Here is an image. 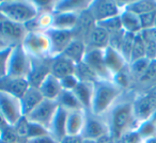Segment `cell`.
Listing matches in <instances>:
<instances>
[{
	"mask_svg": "<svg viewBox=\"0 0 156 143\" xmlns=\"http://www.w3.org/2000/svg\"><path fill=\"white\" fill-rule=\"evenodd\" d=\"M154 27H156V20H155V26H154Z\"/></svg>",
	"mask_w": 156,
	"mask_h": 143,
	"instance_id": "91938a15",
	"label": "cell"
},
{
	"mask_svg": "<svg viewBox=\"0 0 156 143\" xmlns=\"http://www.w3.org/2000/svg\"><path fill=\"white\" fill-rule=\"evenodd\" d=\"M87 0H59L54 5V13H80L89 8Z\"/></svg>",
	"mask_w": 156,
	"mask_h": 143,
	"instance_id": "44dd1931",
	"label": "cell"
},
{
	"mask_svg": "<svg viewBox=\"0 0 156 143\" xmlns=\"http://www.w3.org/2000/svg\"><path fill=\"white\" fill-rule=\"evenodd\" d=\"M66 120H67V111L58 107L55 117L48 127V132L52 138L60 142L65 136H66Z\"/></svg>",
	"mask_w": 156,
	"mask_h": 143,
	"instance_id": "e0dca14e",
	"label": "cell"
},
{
	"mask_svg": "<svg viewBox=\"0 0 156 143\" xmlns=\"http://www.w3.org/2000/svg\"><path fill=\"white\" fill-rule=\"evenodd\" d=\"M29 82L25 78H16V77L5 76L0 79V92L13 95L20 98L26 93L29 89Z\"/></svg>",
	"mask_w": 156,
	"mask_h": 143,
	"instance_id": "2e32d148",
	"label": "cell"
},
{
	"mask_svg": "<svg viewBox=\"0 0 156 143\" xmlns=\"http://www.w3.org/2000/svg\"><path fill=\"white\" fill-rule=\"evenodd\" d=\"M79 13H54L51 28L58 30H72L75 28Z\"/></svg>",
	"mask_w": 156,
	"mask_h": 143,
	"instance_id": "4316f807",
	"label": "cell"
},
{
	"mask_svg": "<svg viewBox=\"0 0 156 143\" xmlns=\"http://www.w3.org/2000/svg\"><path fill=\"white\" fill-rule=\"evenodd\" d=\"M13 47H5L0 49V79L8 75V62Z\"/></svg>",
	"mask_w": 156,
	"mask_h": 143,
	"instance_id": "ab89813d",
	"label": "cell"
},
{
	"mask_svg": "<svg viewBox=\"0 0 156 143\" xmlns=\"http://www.w3.org/2000/svg\"><path fill=\"white\" fill-rule=\"evenodd\" d=\"M96 27V22L89 12V10L80 12L78 15V20L75 28L73 29L74 39L80 40V41L87 43L90 34Z\"/></svg>",
	"mask_w": 156,
	"mask_h": 143,
	"instance_id": "9a60e30c",
	"label": "cell"
},
{
	"mask_svg": "<svg viewBox=\"0 0 156 143\" xmlns=\"http://www.w3.org/2000/svg\"><path fill=\"white\" fill-rule=\"evenodd\" d=\"M47 128H45L44 126L40 125V124L33 123V122L29 121V131H28V140L29 139H33V138H37V137L41 136H45L48 134Z\"/></svg>",
	"mask_w": 156,
	"mask_h": 143,
	"instance_id": "b9f144b4",
	"label": "cell"
},
{
	"mask_svg": "<svg viewBox=\"0 0 156 143\" xmlns=\"http://www.w3.org/2000/svg\"><path fill=\"white\" fill-rule=\"evenodd\" d=\"M56 103H57V105H58V107L66 110L67 112H69V111H75V110H83L81 105L79 104L78 99L76 98V96L74 95L73 91H65V90H62L60 95L57 98Z\"/></svg>",
	"mask_w": 156,
	"mask_h": 143,
	"instance_id": "f546056e",
	"label": "cell"
},
{
	"mask_svg": "<svg viewBox=\"0 0 156 143\" xmlns=\"http://www.w3.org/2000/svg\"><path fill=\"white\" fill-rule=\"evenodd\" d=\"M1 18H3V17H2V16H1V14H0V19H1Z\"/></svg>",
	"mask_w": 156,
	"mask_h": 143,
	"instance_id": "6f0895ef",
	"label": "cell"
},
{
	"mask_svg": "<svg viewBox=\"0 0 156 143\" xmlns=\"http://www.w3.org/2000/svg\"><path fill=\"white\" fill-rule=\"evenodd\" d=\"M23 47L32 58H51V47L45 32H28Z\"/></svg>",
	"mask_w": 156,
	"mask_h": 143,
	"instance_id": "5b68a950",
	"label": "cell"
},
{
	"mask_svg": "<svg viewBox=\"0 0 156 143\" xmlns=\"http://www.w3.org/2000/svg\"><path fill=\"white\" fill-rule=\"evenodd\" d=\"M43 100H44V97L37 88L29 87V89L26 91V93L20 97L23 114H24L25 117H27V115H28L31 111L34 110Z\"/></svg>",
	"mask_w": 156,
	"mask_h": 143,
	"instance_id": "ffe728a7",
	"label": "cell"
},
{
	"mask_svg": "<svg viewBox=\"0 0 156 143\" xmlns=\"http://www.w3.org/2000/svg\"><path fill=\"white\" fill-rule=\"evenodd\" d=\"M83 139L81 136H71V134H66L62 140L59 143H83Z\"/></svg>",
	"mask_w": 156,
	"mask_h": 143,
	"instance_id": "681fc988",
	"label": "cell"
},
{
	"mask_svg": "<svg viewBox=\"0 0 156 143\" xmlns=\"http://www.w3.org/2000/svg\"><path fill=\"white\" fill-rule=\"evenodd\" d=\"M142 143H156V136L151 137V138L147 139V140H144Z\"/></svg>",
	"mask_w": 156,
	"mask_h": 143,
	"instance_id": "816d5d0a",
	"label": "cell"
},
{
	"mask_svg": "<svg viewBox=\"0 0 156 143\" xmlns=\"http://www.w3.org/2000/svg\"><path fill=\"white\" fill-rule=\"evenodd\" d=\"M0 138H1V130H0Z\"/></svg>",
	"mask_w": 156,
	"mask_h": 143,
	"instance_id": "680465c9",
	"label": "cell"
},
{
	"mask_svg": "<svg viewBox=\"0 0 156 143\" xmlns=\"http://www.w3.org/2000/svg\"><path fill=\"white\" fill-rule=\"evenodd\" d=\"M87 50L89 49H100L104 50L109 46V33L102 27L98 26L93 29L90 34L87 43Z\"/></svg>",
	"mask_w": 156,
	"mask_h": 143,
	"instance_id": "603a6c76",
	"label": "cell"
},
{
	"mask_svg": "<svg viewBox=\"0 0 156 143\" xmlns=\"http://www.w3.org/2000/svg\"><path fill=\"white\" fill-rule=\"evenodd\" d=\"M27 143H59L55 138H52L49 134H45V136L37 137V138L29 139Z\"/></svg>",
	"mask_w": 156,
	"mask_h": 143,
	"instance_id": "c3c4849f",
	"label": "cell"
},
{
	"mask_svg": "<svg viewBox=\"0 0 156 143\" xmlns=\"http://www.w3.org/2000/svg\"><path fill=\"white\" fill-rule=\"evenodd\" d=\"M74 75H75V77L78 79L79 82H86V83H92V85H94L98 81H100V79L96 76L95 73L85 62H80L76 64Z\"/></svg>",
	"mask_w": 156,
	"mask_h": 143,
	"instance_id": "1f68e13d",
	"label": "cell"
},
{
	"mask_svg": "<svg viewBox=\"0 0 156 143\" xmlns=\"http://www.w3.org/2000/svg\"><path fill=\"white\" fill-rule=\"evenodd\" d=\"M149 120H150V121H152V122H153V123H154V124H155V125H156V111H155V112L153 113V114H152V117H150Z\"/></svg>",
	"mask_w": 156,
	"mask_h": 143,
	"instance_id": "f5cc1de1",
	"label": "cell"
},
{
	"mask_svg": "<svg viewBox=\"0 0 156 143\" xmlns=\"http://www.w3.org/2000/svg\"><path fill=\"white\" fill-rule=\"evenodd\" d=\"M139 19H140L142 30L152 28V27L155 26L156 11H152V12H149V13H144V14H142V15H139Z\"/></svg>",
	"mask_w": 156,
	"mask_h": 143,
	"instance_id": "7bdbcfd3",
	"label": "cell"
},
{
	"mask_svg": "<svg viewBox=\"0 0 156 143\" xmlns=\"http://www.w3.org/2000/svg\"><path fill=\"white\" fill-rule=\"evenodd\" d=\"M137 85H155L156 83V60L151 61L149 67L145 71V73L140 77L138 81H137ZM135 83V85H136Z\"/></svg>",
	"mask_w": 156,
	"mask_h": 143,
	"instance_id": "74e56055",
	"label": "cell"
},
{
	"mask_svg": "<svg viewBox=\"0 0 156 143\" xmlns=\"http://www.w3.org/2000/svg\"><path fill=\"white\" fill-rule=\"evenodd\" d=\"M96 25L102 27L103 29H105L109 34H112V33L119 32V31L123 30L120 15L115 16V17H112V18H109V19L103 20V22H101V23H98Z\"/></svg>",
	"mask_w": 156,
	"mask_h": 143,
	"instance_id": "8d00e7d4",
	"label": "cell"
},
{
	"mask_svg": "<svg viewBox=\"0 0 156 143\" xmlns=\"http://www.w3.org/2000/svg\"><path fill=\"white\" fill-rule=\"evenodd\" d=\"M122 22V27L123 30L127 33H140L142 28H141L140 19L137 14L133 13V12L128 11V10H123L122 13L120 14Z\"/></svg>",
	"mask_w": 156,
	"mask_h": 143,
	"instance_id": "f1b7e54d",
	"label": "cell"
},
{
	"mask_svg": "<svg viewBox=\"0 0 156 143\" xmlns=\"http://www.w3.org/2000/svg\"><path fill=\"white\" fill-rule=\"evenodd\" d=\"M78 83H79V81L75 77V75H71V76H66L64 78L60 79L61 87L65 91H73L78 85Z\"/></svg>",
	"mask_w": 156,
	"mask_h": 143,
	"instance_id": "f6af8a7d",
	"label": "cell"
},
{
	"mask_svg": "<svg viewBox=\"0 0 156 143\" xmlns=\"http://www.w3.org/2000/svg\"><path fill=\"white\" fill-rule=\"evenodd\" d=\"M0 143H10V142H5V141H3V140H1V139H0Z\"/></svg>",
	"mask_w": 156,
	"mask_h": 143,
	"instance_id": "9f6ffc18",
	"label": "cell"
},
{
	"mask_svg": "<svg viewBox=\"0 0 156 143\" xmlns=\"http://www.w3.org/2000/svg\"><path fill=\"white\" fill-rule=\"evenodd\" d=\"M31 58V67L27 80L29 85L39 89L43 81L51 74L52 58Z\"/></svg>",
	"mask_w": 156,
	"mask_h": 143,
	"instance_id": "8fae6325",
	"label": "cell"
},
{
	"mask_svg": "<svg viewBox=\"0 0 156 143\" xmlns=\"http://www.w3.org/2000/svg\"><path fill=\"white\" fill-rule=\"evenodd\" d=\"M86 52H87V45L85 42L74 39L62 54L73 61L75 64H77V63L83 62Z\"/></svg>",
	"mask_w": 156,
	"mask_h": 143,
	"instance_id": "83f0119b",
	"label": "cell"
},
{
	"mask_svg": "<svg viewBox=\"0 0 156 143\" xmlns=\"http://www.w3.org/2000/svg\"><path fill=\"white\" fill-rule=\"evenodd\" d=\"M76 64L63 54L52 58L51 61V75L59 80L66 76L74 75Z\"/></svg>",
	"mask_w": 156,
	"mask_h": 143,
	"instance_id": "ac0fdd59",
	"label": "cell"
},
{
	"mask_svg": "<svg viewBox=\"0 0 156 143\" xmlns=\"http://www.w3.org/2000/svg\"><path fill=\"white\" fill-rule=\"evenodd\" d=\"M0 14L5 19L26 25L39 14V10L31 0H5L0 1Z\"/></svg>",
	"mask_w": 156,
	"mask_h": 143,
	"instance_id": "3957f363",
	"label": "cell"
},
{
	"mask_svg": "<svg viewBox=\"0 0 156 143\" xmlns=\"http://www.w3.org/2000/svg\"><path fill=\"white\" fill-rule=\"evenodd\" d=\"M0 111L8 125L11 126H14L24 117L20 98L2 92H0Z\"/></svg>",
	"mask_w": 156,
	"mask_h": 143,
	"instance_id": "30bf717a",
	"label": "cell"
},
{
	"mask_svg": "<svg viewBox=\"0 0 156 143\" xmlns=\"http://www.w3.org/2000/svg\"><path fill=\"white\" fill-rule=\"evenodd\" d=\"M145 58L150 61L156 60V43L147 42L145 43Z\"/></svg>",
	"mask_w": 156,
	"mask_h": 143,
	"instance_id": "7dc6e473",
	"label": "cell"
},
{
	"mask_svg": "<svg viewBox=\"0 0 156 143\" xmlns=\"http://www.w3.org/2000/svg\"><path fill=\"white\" fill-rule=\"evenodd\" d=\"M124 92L125 91H123L112 81H98L94 83L93 98L90 112L94 115L104 117Z\"/></svg>",
	"mask_w": 156,
	"mask_h": 143,
	"instance_id": "7a4b0ae2",
	"label": "cell"
},
{
	"mask_svg": "<svg viewBox=\"0 0 156 143\" xmlns=\"http://www.w3.org/2000/svg\"><path fill=\"white\" fill-rule=\"evenodd\" d=\"M125 3L115 0H91L88 10L98 24L103 20L119 16L123 11Z\"/></svg>",
	"mask_w": 156,
	"mask_h": 143,
	"instance_id": "52a82bcc",
	"label": "cell"
},
{
	"mask_svg": "<svg viewBox=\"0 0 156 143\" xmlns=\"http://www.w3.org/2000/svg\"><path fill=\"white\" fill-rule=\"evenodd\" d=\"M52 16L54 13L40 12L32 20L28 22L25 26L28 32H46L48 29L51 28Z\"/></svg>",
	"mask_w": 156,
	"mask_h": 143,
	"instance_id": "484cf974",
	"label": "cell"
},
{
	"mask_svg": "<svg viewBox=\"0 0 156 143\" xmlns=\"http://www.w3.org/2000/svg\"><path fill=\"white\" fill-rule=\"evenodd\" d=\"M31 67V58L24 49L23 45H17L12 48L8 62L7 76L27 79Z\"/></svg>",
	"mask_w": 156,
	"mask_h": 143,
	"instance_id": "277c9868",
	"label": "cell"
},
{
	"mask_svg": "<svg viewBox=\"0 0 156 143\" xmlns=\"http://www.w3.org/2000/svg\"><path fill=\"white\" fill-rule=\"evenodd\" d=\"M83 143H98V141H95V140H89V139H83Z\"/></svg>",
	"mask_w": 156,
	"mask_h": 143,
	"instance_id": "db71d44e",
	"label": "cell"
},
{
	"mask_svg": "<svg viewBox=\"0 0 156 143\" xmlns=\"http://www.w3.org/2000/svg\"><path fill=\"white\" fill-rule=\"evenodd\" d=\"M104 60L107 68L112 74V76H115V74L122 72L128 66V63L122 57V54L118 50L113 49L109 46L104 49Z\"/></svg>",
	"mask_w": 156,
	"mask_h": 143,
	"instance_id": "d6986e66",
	"label": "cell"
},
{
	"mask_svg": "<svg viewBox=\"0 0 156 143\" xmlns=\"http://www.w3.org/2000/svg\"><path fill=\"white\" fill-rule=\"evenodd\" d=\"M5 47H7V46H5V44H3V42L0 40V49H3V48H5Z\"/></svg>",
	"mask_w": 156,
	"mask_h": 143,
	"instance_id": "11a10c76",
	"label": "cell"
},
{
	"mask_svg": "<svg viewBox=\"0 0 156 143\" xmlns=\"http://www.w3.org/2000/svg\"><path fill=\"white\" fill-rule=\"evenodd\" d=\"M57 109H58V105L55 100L44 99L34 110L27 115V119L30 122L44 126L48 130Z\"/></svg>",
	"mask_w": 156,
	"mask_h": 143,
	"instance_id": "4fadbf2b",
	"label": "cell"
},
{
	"mask_svg": "<svg viewBox=\"0 0 156 143\" xmlns=\"http://www.w3.org/2000/svg\"><path fill=\"white\" fill-rule=\"evenodd\" d=\"M17 134L27 143L28 141V131H29V120L27 119V117H23L17 123L14 125Z\"/></svg>",
	"mask_w": 156,
	"mask_h": 143,
	"instance_id": "60d3db41",
	"label": "cell"
},
{
	"mask_svg": "<svg viewBox=\"0 0 156 143\" xmlns=\"http://www.w3.org/2000/svg\"><path fill=\"white\" fill-rule=\"evenodd\" d=\"M45 33L47 34L48 40L50 42L51 58L62 54L67 46L74 40V34L72 30H58V29L50 28Z\"/></svg>",
	"mask_w": 156,
	"mask_h": 143,
	"instance_id": "5bb4252c",
	"label": "cell"
},
{
	"mask_svg": "<svg viewBox=\"0 0 156 143\" xmlns=\"http://www.w3.org/2000/svg\"><path fill=\"white\" fill-rule=\"evenodd\" d=\"M39 90L42 93V95H43L44 99L55 100L56 102L63 89L60 85V80L50 74L43 81V83L40 85Z\"/></svg>",
	"mask_w": 156,
	"mask_h": 143,
	"instance_id": "d4e9b609",
	"label": "cell"
},
{
	"mask_svg": "<svg viewBox=\"0 0 156 143\" xmlns=\"http://www.w3.org/2000/svg\"><path fill=\"white\" fill-rule=\"evenodd\" d=\"M86 111L75 110L67 112L66 120V134L71 136H80L85 126Z\"/></svg>",
	"mask_w": 156,
	"mask_h": 143,
	"instance_id": "7402d4cb",
	"label": "cell"
},
{
	"mask_svg": "<svg viewBox=\"0 0 156 143\" xmlns=\"http://www.w3.org/2000/svg\"><path fill=\"white\" fill-rule=\"evenodd\" d=\"M155 111L156 96L150 91L136 92L134 99V114L138 124L149 120Z\"/></svg>",
	"mask_w": 156,
	"mask_h": 143,
	"instance_id": "ba28073f",
	"label": "cell"
},
{
	"mask_svg": "<svg viewBox=\"0 0 156 143\" xmlns=\"http://www.w3.org/2000/svg\"><path fill=\"white\" fill-rule=\"evenodd\" d=\"M93 90L94 85L86 82H79L78 85L73 90L74 95L78 99L79 104L81 105L85 111L91 110L92 98H93Z\"/></svg>",
	"mask_w": 156,
	"mask_h": 143,
	"instance_id": "cb8c5ba5",
	"label": "cell"
},
{
	"mask_svg": "<svg viewBox=\"0 0 156 143\" xmlns=\"http://www.w3.org/2000/svg\"><path fill=\"white\" fill-rule=\"evenodd\" d=\"M7 125H8V123L5 122V117H3L2 113H1V111H0V130L2 129V128H5Z\"/></svg>",
	"mask_w": 156,
	"mask_h": 143,
	"instance_id": "f907efd6",
	"label": "cell"
},
{
	"mask_svg": "<svg viewBox=\"0 0 156 143\" xmlns=\"http://www.w3.org/2000/svg\"><path fill=\"white\" fill-rule=\"evenodd\" d=\"M83 62H85L96 74L100 80L112 81V74L107 68L104 60V50L89 49L87 50Z\"/></svg>",
	"mask_w": 156,
	"mask_h": 143,
	"instance_id": "7c38bea8",
	"label": "cell"
},
{
	"mask_svg": "<svg viewBox=\"0 0 156 143\" xmlns=\"http://www.w3.org/2000/svg\"><path fill=\"white\" fill-rule=\"evenodd\" d=\"M137 132L142 139V141L156 136V125L150 120H147L144 122H141L137 127Z\"/></svg>",
	"mask_w": 156,
	"mask_h": 143,
	"instance_id": "d590c367",
	"label": "cell"
},
{
	"mask_svg": "<svg viewBox=\"0 0 156 143\" xmlns=\"http://www.w3.org/2000/svg\"><path fill=\"white\" fill-rule=\"evenodd\" d=\"M125 33L126 32L124 30H121V31H119V32L109 34V47L113 48V49L119 51L122 42H123V40H124V37H125Z\"/></svg>",
	"mask_w": 156,
	"mask_h": 143,
	"instance_id": "ee69618b",
	"label": "cell"
},
{
	"mask_svg": "<svg viewBox=\"0 0 156 143\" xmlns=\"http://www.w3.org/2000/svg\"><path fill=\"white\" fill-rule=\"evenodd\" d=\"M145 58V42L143 41L140 33H137L135 37L134 47H133L132 57H130V62H134L139 59ZM129 62V63H130Z\"/></svg>",
	"mask_w": 156,
	"mask_h": 143,
	"instance_id": "e575fe53",
	"label": "cell"
},
{
	"mask_svg": "<svg viewBox=\"0 0 156 143\" xmlns=\"http://www.w3.org/2000/svg\"><path fill=\"white\" fill-rule=\"evenodd\" d=\"M140 34L145 43H147V42L156 43V27H152L150 29H144V30L141 31Z\"/></svg>",
	"mask_w": 156,
	"mask_h": 143,
	"instance_id": "bcb514c9",
	"label": "cell"
},
{
	"mask_svg": "<svg viewBox=\"0 0 156 143\" xmlns=\"http://www.w3.org/2000/svg\"><path fill=\"white\" fill-rule=\"evenodd\" d=\"M107 134H109V128L104 117L94 115L90 111H86V121L80 134L81 138L98 141Z\"/></svg>",
	"mask_w": 156,
	"mask_h": 143,
	"instance_id": "9c48e42d",
	"label": "cell"
},
{
	"mask_svg": "<svg viewBox=\"0 0 156 143\" xmlns=\"http://www.w3.org/2000/svg\"><path fill=\"white\" fill-rule=\"evenodd\" d=\"M1 140L10 143H26L16 132L14 126L7 125L1 129Z\"/></svg>",
	"mask_w": 156,
	"mask_h": 143,
	"instance_id": "f35d334b",
	"label": "cell"
},
{
	"mask_svg": "<svg viewBox=\"0 0 156 143\" xmlns=\"http://www.w3.org/2000/svg\"><path fill=\"white\" fill-rule=\"evenodd\" d=\"M123 10H128L137 15H142L152 11H156V1L154 0H138V1H129L125 3Z\"/></svg>",
	"mask_w": 156,
	"mask_h": 143,
	"instance_id": "4dcf8cb0",
	"label": "cell"
},
{
	"mask_svg": "<svg viewBox=\"0 0 156 143\" xmlns=\"http://www.w3.org/2000/svg\"><path fill=\"white\" fill-rule=\"evenodd\" d=\"M27 34L28 30L25 25L17 24L5 18L0 19V40L7 47L22 45Z\"/></svg>",
	"mask_w": 156,
	"mask_h": 143,
	"instance_id": "8992f818",
	"label": "cell"
},
{
	"mask_svg": "<svg viewBox=\"0 0 156 143\" xmlns=\"http://www.w3.org/2000/svg\"><path fill=\"white\" fill-rule=\"evenodd\" d=\"M150 63H151V61H150L149 59L142 58V59H139V60L134 61V62H130L129 64H128L129 74L133 78V82H134V85L145 73V71H147V67H149Z\"/></svg>",
	"mask_w": 156,
	"mask_h": 143,
	"instance_id": "d6a6232c",
	"label": "cell"
},
{
	"mask_svg": "<svg viewBox=\"0 0 156 143\" xmlns=\"http://www.w3.org/2000/svg\"><path fill=\"white\" fill-rule=\"evenodd\" d=\"M135 96V90L125 91L103 117L108 125L109 134L118 141L126 132L136 130L139 125L134 114Z\"/></svg>",
	"mask_w": 156,
	"mask_h": 143,
	"instance_id": "6da1fadb",
	"label": "cell"
},
{
	"mask_svg": "<svg viewBox=\"0 0 156 143\" xmlns=\"http://www.w3.org/2000/svg\"><path fill=\"white\" fill-rule=\"evenodd\" d=\"M135 37H136V34H134V33L126 32L123 42H122V44H121V47H120V49H119V52L122 54V57L125 59V61L128 64H129V62H130V57H132L133 47H134Z\"/></svg>",
	"mask_w": 156,
	"mask_h": 143,
	"instance_id": "836d02e7",
	"label": "cell"
}]
</instances>
